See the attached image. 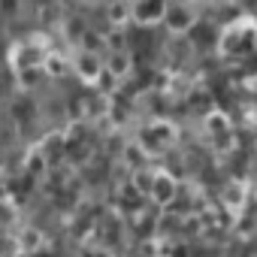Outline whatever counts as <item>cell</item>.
I'll list each match as a JSON object with an SVG mask.
<instances>
[{
    "label": "cell",
    "mask_w": 257,
    "mask_h": 257,
    "mask_svg": "<svg viewBox=\"0 0 257 257\" xmlns=\"http://www.w3.org/2000/svg\"><path fill=\"white\" fill-rule=\"evenodd\" d=\"M0 13H4V16H16L19 13V0H0Z\"/></svg>",
    "instance_id": "6da1fadb"
}]
</instances>
